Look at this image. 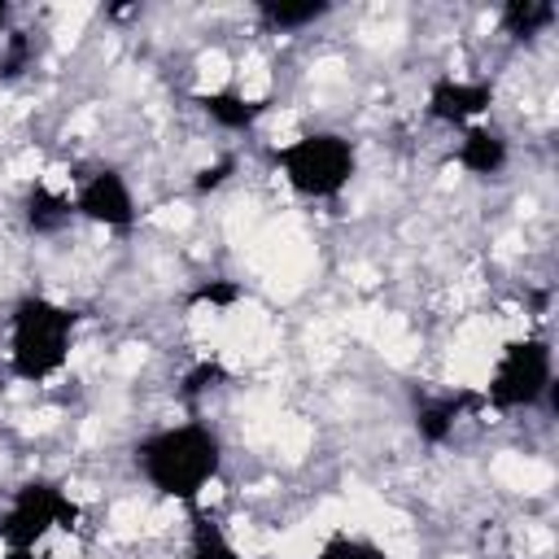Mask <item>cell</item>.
Masks as SVG:
<instances>
[{"instance_id": "obj_5", "label": "cell", "mask_w": 559, "mask_h": 559, "mask_svg": "<svg viewBox=\"0 0 559 559\" xmlns=\"http://www.w3.org/2000/svg\"><path fill=\"white\" fill-rule=\"evenodd\" d=\"M485 397L493 411H533L555 397V349L546 336H515L498 349Z\"/></svg>"}, {"instance_id": "obj_15", "label": "cell", "mask_w": 559, "mask_h": 559, "mask_svg": "<svg viewBox=\"0 0 559 559\" xmlns=\"http://www.w3.org/2000/svg\"><path fill=\"white\" fill-rule=\"evenodd\" d=\"M314 559H389L384 546H376L371 537H354V533H336L319 546Z\"/></svg>"}, {"instance_id": "obj_12", "label": "cell", "mask_w": 559, "mask_h": 559, "mask_svg": "<svg viewBox=\"0 0 559 559\" xmlns=\"http://www.w3.org/2000/svg\"><path fill=\"white\" fill-rule=\"evenodd\" d=\"M22 214H26V227H31V231L48 236V231H61V227L74 218V201H70L66 188H52L48 179H35L31 192H26Z\"/></svg>"}, {"instance_id": "obj_8", "label": "cell", "mask_w": 559, "mask_h": 559, "mask_svg": "<svg viewBox=\"0 0 559 559\" xmlns=\"http://www.w3.org/2000/svg\"><path fill=\"white\" fill-rule=\"evenodd\" d=\"M454 162H459L467 175L489 179V175H502V170H507L511 144H507L502 131L476 122V127H463V140H459V148H454Z\"/></svg>"}, {"instance_id": "obj_13", "label": "cell", "mask_w": 559, "mask_h": 559, "mask_svg": "<svg viewBox=\"0 0 559 559\" xmlns=\"http://www.w3.org/2000/svg\"><path fill=\"white\" fill-rule=\"evenodd\" d=\"M555 22H559V4H555V0H507V4L498 9V26H502L511 39L546 35Z\"/></svg>"}, {"instance_id": "obj_7", "label": "cell", "mask_w": 559, "mask_h": 559, "mask_svg": "<svg viewBox=\"0 0 559 559\" xmlns=\"http://www.w3.org/2000/svg\"><path fill=\"white\" fill-rule=\"evenodd\" d=\"M493 105V83L485 79H463V74H441L428 83V96H424V109L432 122H445V127H476Z\"/></svg>"}, {"instance_id": "obj_9", "label": "cell", "mask_w": 559, "mask_h": 559, "mask_svg": "<svg viewBox=\"0 0 559 559\" xmlns=\"http://www.w3.org/2000/svg\"><path fill=\"white\" fill-rule=\"evenodd\" d=\"M197 105H201V114H205L218 131H249V127L266 114V105H262V100H253V96H245L240 87L197 92Z\"/></svg>"}, {"instance_id": "obj_2", "label": "cell", "mask_w": 559, "mask_h": 559, "mask_svg": "<svg viewBox=\"0 0 559 559\" xmlns=\"http://www.w3.org/2000/svg\"><path fill=\"white\" fill-rule=\"evenodd\" d=\"M79 314L61 306L57 297L26 293L9 310V371L22 384H48L66 371L74 349Z\"/></svg>"}, {"instance_id": "obj_17", "label": "cell", "mask_w": 559, "mask_h": 559, "mask_svg": "<svg viewBox=\"0 0 559 559\" xmlns=\"http://www.w3.org/2000/svg\"><path fill=\"white\" fill-rule=\"evenodd\" d=\"M245 293H240V284H231V280H210V284H201V288H192L188 293V301L192 306H236Z\"/></svg>"}, {"instance_id": "obj_10", "label": "cell", "mask_w": 559, "mask_h": 559, "mask_svg": "<svg viewBox=\"0 0 559 559\" xmlns=\"http://www.w3.org/2000/svg\"><path fill=\"white\" fill-rule=\"evenodd\" d=\"M463 406H467L463 393H428V397H419L415 402V432H419V441H428V445L450 441L459 419H463Z\"/></svg>"}, {"instance_id": "obj_11", "label": "cell", "mask_w": 559, "mask_h": 559, "mask_svg": "<svg viewBox=\"0 0 559 559\" xmlns=\"http://www.w3.org/2000/svg\"><path fill=\"white\" fill-rule=\"evenodd\" d=\"M253 13L271 35H293L323 22L332 13V0H258Z\"/></svg>"}, {"instance_id": "obj_16", "label": "cell", "mask_w": 559, "mask_h": 559, "mask_svg": "<svg viewBox=\"0 0 559 559\" xmlns=\"http://www.w3.org/2000/svg\"><path fill=\"white\" fill-rule=\"evenodd\" d=\"M26 61H31V39L22 31H4L0 35V74L13 79L26 70Z\"/></svg>"}, {"instance_id": "obj_20", "label": "cell", "mask_w": 559, "mask_h": 559, "mask_svg": "<svg viewBox=\"0 0 559 559\" xmlns=\"http://www.w3.org/2000/svg\"><path fill=\"white\" fill-rule=\"evenodd\" d=\"M4 31H13V4L9 0H0V35Z\"/></svg>"}, {"instance_id": "obj_6", "label": "cell", "mask_w": 559, "mask_h": 559, "mask_svg": "<svg viewBox=\"0 0 559 559\" xmlns=\"http://www.w3.org/2000/svg\"><path fill=\"white\" fill-rule=\"evenodd\" d=\"M70 201H74V218H83L92 227L122 231L135 223V192L118 166H96L92 175H83L74 183Z\"/></svg>"}, {"instance_id": "obj_3", "label": "cell", "mask_w": 559, "mask_h": 559, "mask_svg": "<svg viewBox=\"0 0 559 559\" xmlns=\"http://www.w3.org/2000/svg\"><path fill=\"white\" fill-rule=\"evenodd\" d=\"M280 179L306 201H336L358 175V144L345 131L314 127L271 148Z\"/></svg>"}, {"instance_id": "obj_1", "label": "cell", "mask_w": 559, "mask_h": 559, "mask_svg": "<svg viewBox=\"0 0 559 559\" xmlns=\"http://www.w3.org/2000/svg\"><path fill=\"white\" fill-rule=\"evenodd\" d=\"M131 459L153 493L170 502H197L201 489H210L223 472V437L201 419H183L140 437Z\"/></svg>"}, {"instance_id": "obj_19", "label": "cell", "mask_w": 559, "mask_h": 559, "mask_svg": "<svg viewBox=\"0 0 559 559\" xmlns=\"http://www.w3.org/2000/svg\"><path fill=\"white\" fill-rule=\"evenodd\" d=\"M214 380H223V367H218V362H201V367L183 380V393H205V389H214Z\"/></svg>"}, {"instance_id": "obj_18", "label": "cell", "mask_w": 559, "mask_h": 559, "mask_svg": "<svg viewBox=\"0 0 559 559\" xmlns=\"http://www.w3.org/2000/svg\"><path fill=\"white\" fill-rule=\"evenodd\" d=\"M231 175H236V157H231V153H223V157L205 162V166L192 175V188H197V192H218Z\"/></svg>"}, {"instance_id": "obj_14", "label": "cell", "mask_w": 559, "mask_h": 559, "mask_svg": "<svg viewBox=\"0 0 559 559\" xmlns=\"http://www.w3.org/2000/svg\"><path fill=\"white\" fill-rule=\"evenodd\" d=\"M188 559H245L231 542H227V533L218 528V524H210V520H197L192 524V546H188Z\"/></svg>"}, {"instance_id": "obj_4", "label": "cell", "mask_w": 559, "mask_h": 559, "mask_svg": "<svg viewBox=\"0 0 559 559\" xmlns=\"http://www.w3.org/2000/svg\"><path fill=\"white\" fill-rule=\"evenodd\" d=\"M79 524V502L57 480H26L0 511V546L4 559H35L52 533H70Z\"/></svg>"}]
</instances>
